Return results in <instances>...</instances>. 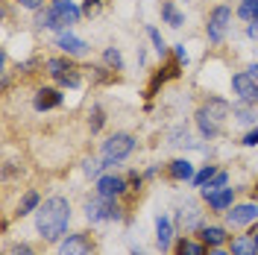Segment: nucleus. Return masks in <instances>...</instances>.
<instances>
[{
    "mask_svg": "<svg viewBox=\"0 0 258 255\" xmlns=\"http://www.w3.org/2000/svg\"><path fill=\"white\" fill-rule=\"evenodd\" d=\"M147 35H150V41H153V47H156V53H159V56H164V53H167V44H164L161 32L156 30V27H150V30H147Z\"/></svg>",
    "mask_w": 258,
    "mask_h": 255,
    "instance_id": "nucleus-30",
    "label": "nucleus"
},
{
    "mask_svg": "<svg viewBox=\"0 0 258 255\" xmlns=\"http://www.w3.org/2000/svg\"><path fill=\"white\" fill-rule=\"evenodd\" d=\"M179 226H182L185 232H194V229L200 226V211H197V206L188 203V206L179 211Z\"/></svg>",
    "mask_w": 258,
    "mask_h": 255,
    "instance_id": "nucleus-19",
    "label": "nucleus"
},
{
    "mask_svg": "<svg viewBox=\"0 0 258 255\" xmlns=\"http://www.w3.org/2000/svg\"><path fill=\"white\" fill-rule=\"evenodd\" d=\"M200 238H203V243H209V246H220V243L226 240V232L220 229V226H203Z\"/></svg>",
    "mask_w": 258,
    "mask_h": 255,
    "instance_id": "nucleus-21",
    "label": "nucleus"
},
{
    "mask_svg": "<svg viewBox=\"0 0 258 255\" xmlns=\"http://www.w3.org/2000/svg\"><path fill=\"white\" fill-rule=\"evenodd\" d=\"M214 173H217V167H214V164H206L200 173H194L191 185H194V188H203V185H209L211 179H214Z\"/></svg>",
    "mask_w": 258,
    "mask_h": 255,
    "instance_id": "nucleus-24",
    "label": "nucleus"
},
{
    "mask_svg": "<svg viewBox=\"0 0 258 255\" xmlns=\"http://www.w3.org/2000/svg\"><path fill=\"white\" fill-rule=\"evenodd\" d=\"M56 47L64 50L68 56H85V53H88V44H85L82 38H77L74 32H59V35H56Z\"/></svg>",
    "mask_w": 258,
    "mask_h": 255,
    "instance_id": "nucleus-11",
    "label": "nucleus"
},
{
    "mask_svg": "<svg viewBox=\"0 0 258 255\" xmlns=\"http://www.w3.org/2000/svg\"><path fill=\"white\" fill-rule=\"evenodd\" d=\"M18 3H21L24 9H41V3H44V0H18Z\"/></svg>",
    "mask_w": 258,
    "mask_h": 255,
    "instance_id": "nucleus-35",
    "label": "nucleus"
},
{
    "mask_svg": "<svg viewBox=\"0 0 258 255\" xmlns=\"http://www.w3.org/2000/svg\"><path fill=\"white\" fill-rule=\"evenodd\" d=\"M103 123H106V114H103V109H100V106H91V117H88V126H91V132H100V129H103Z\"/></svg>",
    "mask_w": 258,
    "mask_h": 255,
    "instance_id": "nucleus-29",
    "label": "nucleus"
},
{
    "mask_svg": "<svg viewBox=\"0 0 258 255\" xmlns=\"http://www.w3.org/2000/svg\"><path fill=\"white\" fill-rule=\"evenodd\" d=\"M249 77H252V80H258V62L252 65V68H249Z\"/></svg>",
    "mask_w": 258,
    "mask_h": 255,
    "instance_id": "nucleus-38",
    "label": "nucleus"
},
{
    "mask_svg": "<svg viewBox=\"0 0 258 255\" xmlns=\"http://www.w3.org/2000/svg\"><path fill=\"white\" fill-rule=\"evenodd\" d=\"M238 15H241L243 21H258V0H241Z\"/></svg>",
    "mask_w": 258,
    "mask_h": 255,
    "instance_id": "nucleus-25",
    "label": "nucleus"
},
{
    "mask_svg": "<svg viewBox=\"0 0 258 255\" xmlns=\"http://www.w3.org/2000/svg\"><path fill=\"white\" fill-rule=\"evenodd\" d=\"M170 144H173V147H188V150H200V147H203V144L194 141L191 135L182 132V129H173V132H170Z\"/></svg>",
    "mask_w": 258,
    "mask_h": 255,
    "instance_id": "nucleus-22",
    "label": "nucleus"
},
{
    "mask_svg": "<svg viewBox=\"0 0 258 255\" xmlns=\"http://www.w3.org/2000/svg\"><path fill=\"white\" fill-rule=\"evenodd\" d=\"M232 91L238 94L241 103H249V106L258 103V80H252L249 74H235L232 77Z\"/></svg>",
    "mask_w": 258,
    "mask_h": 255,
    "instance_id": "nucleus-8",
    "label": "nucleus"
},
{
    "mask_svg": "<svg viewBox=\"0 0 258 255\" xmlns=\"http://www.w3.org/2000/svg\"><path fill=\"white\" fill-rule=\"evenodd\" d=\"M38 206H41V197L35 191H27L21 197V203H18V214H21V217H24V214H32V211H38Z\"/></svg>",
    "mask_w": 258,
    "mask_h": 255,
    "instance_id": "nucleus-20",
    "label": "nucleus"
},
{
    "mask_svg": "<svg viewBox=\"0 0 258 255\" xmlns=\"http://www.w3.org/2000/svg\"><path fill=\"white\" fill-rule=\"evenodd\" d=\"M226 182H229V176H226V173H220V170H217V173H214V179H211L209 185H203V197L209 200L211 194H217V191H220V188H226Z\"/></svg>",
    "mask_w": 258,
    "mask_h": 255,
    "instance_id": "nucleus-23",
    "label": "nucleus"
},
{
    "mask_svg": "<svg viewBox=\"0 0 258 255\" xmlns=\"http://www.w3.org/2000/svg\"><path fill=\"white\" fill-rule=\"evenodd\" d=\"M170 176H173L176 182H191V179H194V164L188 159L170 161Z\"/></svg>",
    "mask_w": 258,
    "mask_h": 255,
    "instance_id": "nucleus-18",
    "label": "nucleus"
},
{
    "mask_svg": "<svg viewBox=\"0 0 258 255\" xmlns=\"http://www.w3.org/2000/svg\"><path fill=\"white\" fill-rule=\"evenodd\" d=\"M82 18V9L74 3V0H53V6L38 12L35 24L38 27H47V30H64L71 24H77Z\"/></svg>",
    "mask_w": 258,
    "mask_h": 255,
    "instance_id": "nucleus-2",
    "label": "nucleus"
},
{
    "mask_svg": "<svg viewBox=\"0 0 258 255\" xmlns=\"http://www.w3.org/2000/svg\"><path fill=\"white\" fill-rule=\"evenodd\" d=\"M59 255H91V240L88 235H68L59 246Z\"/></svg>",
    "mask_w": 258,
    "mask_h": 255,
    "instance_id": "nucleus-10",
    "label": "nucleus"
},
{
    "mask_svg": "<svg viewBox=\"0 0 258 255\" xmlns=\"http://www.w3.org/2000/svg\"><path fill=\"white\" fill-rule=\"evenodd\" d=\"M103 167H106V161H103V159H88V161H85V167H82V170H85L88 176H97L100 170H103Z\"/></svg>",
    "mask_w": 258,
    "mask_h": 255,
    "instance_id": "nucleus-31",
    "label": "nucleus"
},
{
    "mask_svg": "<svg viewBox=\"0 0 258 255\" xmlns=\"http://www.w3.org/2000/svg\"><path fill=\"white\" fill-rule=\"evenodd\" d=\"M126 191V179L123 176H100L97 179V197H120V194Z\"/></svg>",
    "mask_w": 258,
    "mask_h": 255,
    "instance_id": "nucleus-9",
    "label": "nucleus"
},
{
    "mask_svg": "<svg viewBox=\"0 0 258 255\" xmlns=\"http://www.w3.org/2000/svg\"><path fill=\"white\" fill-rule=\"evenodd\" d=\"M161 18H164V24H170L173 30H179V27L185 24V12H182V9H176L170 0H164V3H161Z\"/></svg>",
    "mask_w": 258,
    "mask_h": 255,
    "instance_id": "nucleus-17",
    "label": "nucleus"
},
{
    "mask_svg": "<svg viewBox=\"0 0 258 255\" xmlns=\"http://www.w3.org/2000/svg\"><path fill=\"white\" fill-rule=\"evenodd\" d=\"M132 150H135V138H132L129 132H114L112 138L103 141V161H106V167L123 161Z\"/></svg>",
    "mask_w": 258,
    "mask_h": 255,
    "instance_id": "nucleus-4",
    "label": "nucleus"
},
{
    "mask_svg": "<svg viewBox=\"0 0 258 255\" xmlns=\"http://www.w3.org/2000/svg\"><path fill=\"white\" fill-rule=\"evenodd\" d=\"M229 24H232V9L229 6H214V12L209 15V41L214 44H220L226 38V30H229Z\"/></svg>",
    "mask_w": 258,
    "mask_h": 255,
    "instance_id": "nucleus-6",
    "label": "nucleus"
},
{
    "mask_svg": "<svg viewBox=\"0 0 258 255\" xmlns=\"http://www.w3.org/2000/svg\"><path fill=\"white\" fill-rule=\"evenodd\" d=\"M243 144H246V147H258V126L252 129V132H246V135H243Z\"/></svg>",
    "mask_w": 258,
    "mask_h": 255,
    "instance_id": "nucleus-33",
    "label": "nucleus"
},
{
    "mask_svg": "<svg viewBox=\"0 0 258 255\" xmlns=\"http://www.w3.org/2000/svg\"><path fill=\"white\" fill-rule=\"evenodd\" d=\"M252 238H255V243H258V232H255V235H252Z\"/></svg>",
    "mask_w": 258,
    "mask_h": 255,
    "instance_id": "nucleus-40",
    "label": "nucleus"
},
{
    "mask_svg": "<svg viewBox=\"0 0 258 255\" xmlns=\"http://www.w3.org/2000/svg\"><path fill=\"white\" fill-rule=\"evenodd\" d=\"M103 59H106V65H109V68H114V71H123V56H120V50H117V47H106Z\"/></svg>",
    "mask_w": 258,
    "mask_h": 255,
    "instance_id": "nucleus-27",
    "label": "nucleus"
},
{
    "mask_svg": "<svg viewBox=\"0 0 258 255\" xmlns=\"http://www.w3.org/2000/svg\"><path fill=\"white\" fill-rule=\"evenodd\" d=\"M246 35L258 41V21H249V27H246Z\"/></svg>",
    "mask_w": 258,
    "mask_h": 255,
    "instance_id": "nucleus-36",
    "label": "nucleus"
},
{
    "mask_svg": "<svg viewBox=\"0 0 258 255\" xmlns=\"http://www.w3.org/2000/svg\"><path fill=\"white\" fill-rule=\"evenodd\" d=\"M71 220V203L64 197H50L35 211V229L44 240H59Z\"/></svg>",
    "mask_w": 258,
    "mask_h": 255,
    "instance_id": "nucleus-1",
    "label": "nucleus"
},
{
    "mask_svg": "<svg viewBox=\"0 0 258 255\" xmlns=\"http://www.w3.org/2000/svg\"><path fill=\"white\" fill-rule=\"evenodd\" d=\"M44 68H47V74L59 82V85H71V88L80 85V74H77V68L68 62V59H47Z\"/></svg>",
    "mask_w": 258,
    "mask_h": 255,
    "instance_id": "nucleus-7",
    "label": "nucleus"
},
{
    "mask_svg": "<svg viewBox=\"0 0 258 255\" xmlns=\"http://www.w3.org/2000/svg\"><path fill=\"white\" fill-rule=\"evenodd\" d=\"M176 255H206L203 243H194V240H179Z\"/></svg>",
    "mask_w": 258,
    "mask_h": 255,
    "instance_id": "nucleus-28",
    "label": "nucleus"
},
{
    "mask_svg": "<svg viewBox=\"0 0 258 255\" xmlns=\"http://www.w3.org/2000/svg\"><path fill=\"white\" fill-rule=\"evenodd\" d=\"M85 217H88L91 223H103V220H120L123 214H120V208H117L114 200L97 197V200H91V203L85 206Z\"/></svg>",
    "mask_w": 258,
    "mask_h": 255,
    "instance_id": "nucleus-5",
    "label": "nucleus"
},
{
    "mask_svg": "<svg viewBox=\"0 0 258 255\" xmlns=\"http://www.w3.org/2000/svg\"><path fill=\"white\" fill-rule=\"evenodd\" d=\"M232 255H258V243L252 235H238L232 240Z\"/></svg>",
    "mask_w": 258,
    "mask_h": 255,
    "instance_id": "nucleus-16",
    "label": "nucleus"
},
{
    "mask_svg": "<svg viewBox=\"0 0 258 255\" xmlns=\"http://www.w3.org/2000/svg\"><path fill=\"white\" fill-rule=\"evenodd\" d=\"M173 53H176V62L182 65V62H188V53H185V44H176L173 47Z\"/></svg>",
    "mask_w": 258,
    "mask_h": 255,
    "instance_id": "nucleus-34",
    "label": "nucleus"
},
{
    "mask_svg": "<svg viewBox=\"0 0 258 255\" xmlns=\"http://www.w3.org/2000/svg\"><path fill=\"white\" fill-rule=\"evenodd\" d=\"M249 103H243V106H232V114H235V120L238 123H255L258 117H255V112L252 109H246Z\"/></svg>",
    "mask_w": 258,
    "mask_h": 255,
    "instance_id": "nucleus-26",
    "label": "nucleus"
},
{
    "mask_svg": "<svg viewBox=\"0 0 258 255\" xmlns=\"http://www.w3.org/2000/svg\"><path fill=\"white\" fill-rule=\"evenodd\" d=\"M97 9H100V0H85L82 3V15H94Z\"/></svg>",
    "mask_w": 258,
    "mask_h": 255,
    "instance_id": "nucleus-32",
    "label": "nucleus"
},
{
    "mask_svg": "<svg viewBox=\"0 0 258 255\" xmlns=\"http://www.w3.org/2000/svg\"><path fill=\"white\" fill-rule=\"evenodd\" d=\"M258 220V203H243V206H235L229 211V223L232 226H243Z\"/></svg>",
    "mask_w": 258,
    "mask_h": 255,
    "instance_id": "nucleus-13",
    "label": "nucleus"
},
{
    "mask_svg": "<svg viewBox=\"0 0 258 255\" xmlns=\"http://www.w3.org/2000/svg\"><path fill=\"white\" fill-rule=\"evenodd\" d=\"M35 112H50V109H59L62 106V94L56 88H38L35 91V100H32Z\"/></svg>",
    "mask_w": 258,
    "mask_h": 255,
    "instance_id": "nucleus-12",
    "label": "nucleus"
},
{
    "mask_svg": "<svg viewBox=\"0 0 258 255\" xmlns=\"http://www.w3.org/2000/svg\"><path fill=\"white\" fill-rule=\"evenodd\" d=\"M170 240H173V223H170L167 217H159V220H156V243H159L161 252L170 246Z\"/></svg>",
    "mask_w": 258,
    "mask_h": 255,
    "instance_id": "nucleus-14",
    "label": "nucleus"
},
{
    "mask_svg": "<svg viewBox=\"0 0 258 255\" xmlns=\"http://www.w3.org/2000/svg\"><path fill=\"white\" fill-rule=\"evenodd\" d=\"M12 255H35V252H32L27 243H21V246H15V249H12Z\"/></svg>",
    "mask_w": 258,
    "mask_h": 255,
    "instance_id": "nucleus-37",
    "label": "nucleus"
},
{
    "mask_svg": "<svg viewBox=\"0 0 258 255\" xmlns=\"http://www.w3.org/2000/svg\"><path fill=\"white\" fill-rule=\"evenodd\" d=\"M232 203H235V191H232V188H220L217 194L209 197L211 211H226V208H232Z\"/></svg>",
    "mask_w": 258,
    "mask_h": 255,
    "instance_id": "nucleus-15",
    "label": "nucleus"
},
{
    "mask_svg": "<svg viewBox=\"0 0 258 255\" xmlns=\"http://www.w3.org/2000/svg\"><path fill=\"white\" fill-rule=\"evenodd\" d=\"M232 112V106L220 100V97H211L209 103L197 112V126L203 132V138H217L220 135V129H223V120L226 114Z\"/></svg>",
    "mask_w": 258,
    "mask_h": 255,
    "instance_id": "nucleus-3",
    "label": "nucleus"
},
{
    "mask_svg": "<svg viewBox=\"0 0 258 255\" xmlns=\"http://www.w3.org/2000/svg\"><path fill=\"white\" fill-rule=\"evenodd\" d=\"M209 255H232V252H223V249H214V252H209Z\"/></svg>",
    "mask_w": 258,
    "mask_h": 255,
    "instance_id": "nucleus-39",
    "label": "nucleus"
}]
</instances>
